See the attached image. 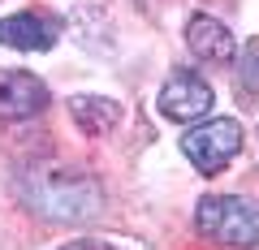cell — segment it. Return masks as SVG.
I'll return each mask as SVG.
<instances>
[{"instance_id": "9", "label": "cell", "mask_w": 259, "mask_h": 250, "mask_svg": "<svg viewBox=\"0 0 259 250\" xmlns=\"http://www.w3.org/2000/svg\"><path fill=\"white\" fill-rule=\"evenodd\" d=\"M61 250H108L104 241H91V237H82V241H69V246H61Z\"/></svg>"}, {"instance_id": "8", "label": "cell", "mask_w": 259, "mask_h": 250, "mask_svg": "<svg viewBox=\"0 0 259 250\" xmlns=\"http://www.w3.org/2000/svg\"><path fill=\"white\" fill-rule=\"evenodd\" d=\"M69 117L82 134H104L121 121V104L117 99H104V95H74L69 99Z\"/></svg>"}, {"instance_id": "4", "label": "cell", "mask_w": 259, "mask_h": 250, "mask_svg": "<svg viewBox=\"0 0 259 250\" xmlns=\"http://www.w3.org/2000/svg\"><path fill=\"white\" fill-rule=\"evenodd\" d=\"M216 104V91L194 74V69H173L164 78V91H160V112L168 121H203Z\"/></svg>"}, {"instance_id": "2", "label": "cell", "mask_w": 259, "mask_h": 250, "mask_svg": "<svg viewBox=\"0 0 259 250\" xmlns=\"http://www.w3.org/2000/svg\"><path fill=\"white\" fill-rule=\"evenodd\" d=\"M194 224L207 233L212 241L233 250L259 246V203L242 194H207L194 207Z\"/></svg>"}, {"instance_id": "1", "label": "cell", "mask_w": 259, "mask_h": 250, "mask_svg": "<svg viewBox=\"0 0 259 250\" xmlns=\"http://www.w3.org/2000/svg\"><path fill=\"white\" fill-rule=\"evenodd\" d=\"M26 203L44 212L48 220H87L100 212V185L69 168H44L30 185Z\"/></svg>"}, {"instance_id": "3", "label": "cell", "mask_w": 259, "mask_h": 250, "mask_svg": "<svg viewBox=\"0 0 259 250\" xmlns=\"http://www.w3.org/2000/svg\"><path fill=\"white\" fill-rule=\"evenodd\" d=\"M238 151H242V125L233 117H216V121H207V125H194L182 138V156L207 177L225 173Z\"/></svg>"}, {"instance_id": "5", "label": "cell", "mask_w": 259, "mask_h": 250, "mask_svg": "<svg viewBox=\"0 0 259 250\" xmlns=\"http://www.w3.org/2000/svg\"><path fill=\"white\" fill-rule=\"evenodd\" d=\"M48 108L44 78L26 69H0V121H26Z\"/></svg>"}, {"instance_id": "7", "label": "cell", "mask_w": 259, "mask_h": 250, "mask_svg": "<svg viewBox=\"0 0 259 250\" xmlns=\"http://www.w3.org/2000/svg\"><path fill=\"white\" fill-rule=\"evenodd\" d=\"M186 43H190L194 56H203L212 65H229L233 52H238L233 30L225 26L221 18H212V13H194V18L186 22Z\"/></svg>"}, {"instance_id": "6", "label": "cell", "mask_w": 259, "mask_h": 250, "mask_svg": "<svg viewBox=\"0 0 259 250\" xmlns=\"http://www.w3.org/2000/svg\"><path fill=\"white\" fill-rule=\"evenodd\" d=\"M61 39V26L44 13H13L0 22V47H18V52H48Z\"/></svg>"}]
</instances>
